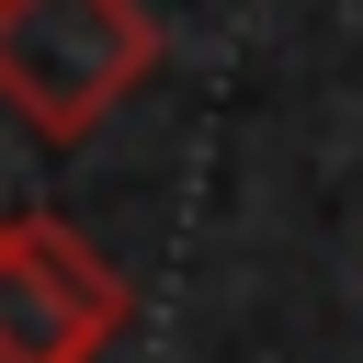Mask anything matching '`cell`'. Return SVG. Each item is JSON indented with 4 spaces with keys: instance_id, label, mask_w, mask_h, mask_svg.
Wrapping results in <instances>:
<instances>
[{
    "instance_id": "obj_1",
    "label": "cell",
    "mask_w": 363,
    "mask_h": 363,
    "mask_svg": "<svg viewBox=\"0 0 363 363\" xmlns=\"http://www.w3.org/2000/svg\"><path fill=\"white\" fill-rule=\"evenodd\" d=\"M147 68L159 23L136 0H0V102L45 147H79Z\"/></svg>"
},
{
    "instance_id": "obj_2",
    "label": "cell",
    "mask_w": 363,
    "mask_h": 363,
    "mask_svg": "<svg viewBox=\"0 0 363 363\" xmlns=\"http://www.w3.org/2000/svg\"><path fill=\"white\" fill-rule=\"evenodd\" d=\"M125 340V272L57 216H0V363H102Z\"/></svg>"
}]
</instances>
